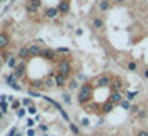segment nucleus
<instances>
[{"label":"nucleus","mask_w":148,"mask_h":136,"mask_svg":"<svg viewBox=\"0 0 148 136\" xmlns=\"http://www.w3.org/2000/svg\"><path fill=\"white\" fill-rule=\"evenodd\" d=\"M90 98H92V86H90L88 83H85V85L80 88V91H78V101L87 103Z\"/></svg>","instance_id":"nucleus-1"},{"label":"nucleus","mask_w":148,"mask_h":136,"mask_svg":"<svg viewBox=\"0 0 148 136\" xmlns=\"http://www.w3.org/2000/svg\"><path fill=\"white\" fill-rule=\"evenodd\" d=\"M93 85L95 86H108V85H110V76L108 75H100L98 78H95Z\"/></svg>","instance_id":"nucleus-2"},{"label":"nucleus","mask_w":148,"mask_h":136,"mask_svg":"<svg viewBox=\"0 0 148 136\" xmlns=\"http://www.w3.org/2000/svg\"><path fill=\"white\" fill-rule=\"evenodd\" d=\"M58 73H62V75H65V76L70 73V63L68 61H62L60 63V71Z\"/></svg>","instance_id":"nucleus-3"},{"label":"nucleus","mask_w":148,"mask_h":136,"mask_svg":"<svg viewBox=\"0 0 148 136\" xmlns=\"http://www.w3.org/2000/svg\"><path fill=\"white\" fill-rule=\"evenodd\" d=\"M15 78H17L15 75H12V76H7V83H8V85H10V86H12L14 90H20L22 86H20V85H18L17 82H15Z\"/></svg>","instance_id":"nucleus-4"},{"label":"nucleus","mask_w":148,"mask_h":136,"mask_svg":"<svg viewBox=\"0 0 148 136\" xmlns=\"http://www.w3.org/2000/svg\"><path fill=\"white\" fill-rule=\"evenodd\" d=\"M38 7H40V2H30V3L27 5V10L30 12V14H34V12L38 10Z\"/></svg>","instance_id":"nucleus-5"},{"label":"nucleus","mask_w":148,"mask_h":136,"mask_svg":"<svg viewBox=\"0 0 148 136\" xmlns=\"http://www.w3.org/2000/svg\"><path fill=\"white\" fill-rule=\"evenodd\" d=\"M28 50H30V55H42V52H43L38 45H30Z\"/></svg>","instance_id":"nucleus-6"},{"label":"nucleus","mask_w":148,"mask_h":136,"mask_svg":"<svg viewBox=\"0 0 148 136\" xmlns=\"http://www.w3.org/2000/svg\"><path fill=\"white\" fill-rule=\"evenodd\" d=\"M8 47V37L5 33H0V48H7Z\"/></svg>","instance_id":"nucleus-7"},{"label":"nucleus","mask_w":148,"mask_h":136,"mask_svg":"<svg viewBox=\"0 0 148 136\" xmlns=\"http://www.w3.org/2000/svg\"><path fill=\"white\" fill-rule=\"evenodd\" d=\"M55 83H57V86H62V85L65 83V75L57 73V76H55Z\"/></svg>","instance_id":"nucleus-8"},{"label":"nucleus","mask_w":148,"mask_h":136,"mask_svg":"<svg viewBox=\"0 0 148 136\" xmlns=\"http://www.w3.org/2000/svg\"><path fill=\"white\" fill-rule=\"evenodd\" d=\"M110 101L113 103V105H115V103H120L121 101V95H120V93H116V91H115V93H112V96H110Z\"/></svg>","instance_id":"nucleus-9"},{"label":"nucleus","mask_w":148,"mask_h":136,"mask_svg":"<svg viewBox=\"0 0 148 136\" xmlns=\"http://www.w3.org/2000/svg\"><path fill=\"white\" fill-rule=\"evenodd\" d=\"M98 8H100V10H103V12H105V10H108V8H110V2H108V0H101L100 3H98Z\"/></svg>","instance_id":"nucleus-10"},{"label":"nucleus","mask_w":148,"mask_h":136,"mask_svg":"<svg viewBox=\"0 0 148 136\" xmlns=\"http://www.w3.org/2000/svg\"><path fill=\"white\" fill-rule=\"evenodd\" d=\"M23 68H25V63H20V65L17 67V70H15V73H14L17 78H18V76H22V73H23Z\"/></svg>","instance_id":"nucleus-11"},{"label":"nucleus","mask_w":148,"mask_h":136,"mask_svg":"<svg viewBox=\"0 0 148 136\" xmlns=\"http://www.w3.org/2000/svg\"><path fill=\"white\" fill-rule=\"evenodd\" d=\"M18 53H20V58H27L28 55H30V50H28L27 47H23V48H20V52H18Z\"/></svg>","instance_id":"nucleus-12"},{"label":"nucleus","mask_w":148,"mask_h":136,"mask_svg":"<svg viewBox=\"0 0 148 136\" xmlns=\"http://www.w3.org/2000/svg\"><path fill=\"white\" fill-rule=\"evenodd\" d=\"M57 14H58V8H48L47 10V17L48 18H53Z\"/></svg>","instance_id":"nucleus-13"},{"label":"nucleus","mask_w":148,"mask_h":136,"mask_svg":"<svg viewBox=\"0 0 148 136\" xmlns=\"http://www.w3.org/2000/svg\"><path fill=\"white\" fill-rule=\"evenodd\" d=\"M42 55H43L45 58H48V60H53V52H52V50H43Z\"/></svg>","instance_id":"nucleus-14"},{"label":"nucleus","mask_w":148,"mask_h":136,"mask_svg":"<svg viewBox=\"0 0 148 136\" xmlns=\"http://www.w3.org/2000/svg\"><path fill=\"white\" fill-rule=\"evenodd\" d=\"M93 27L95 28H101V27H103V20H101V18H98V17H97V18H93Z\"/></svg>","instance_id":"nucleus-15"},{"label":"nucleus","mask_w":148,"mask_h":136,"mask_svg":"<svg viewBox=\"0 0 148 136\" xmlns=\"http://www.w3.org/2000/svg\"><path fill=\"white\" fill-rule=\"evenodd\" d=\"M58 12H68V3L67 2H62L58 5Z\"/></svg>","instance_id":"nucleus-16"},{"label":"nucleus","mask_w":148,"mask_h":136,"mask_svg":"<svg viewBox=\"0 0 148 136\" xmlns=\"http://www.w3.org/2000/svg\"><path fill=\"white\" fill-rule=\"evenodd\" d=\"M7 65L10 68H17V60H15L14 56H10V58H8V61H7Z\"/></svg>","instance_id":"nucleus-17"},{"label":"nucleus","mask_w":148,"mask_h":136,"mask_svg":"<svg viewBox=\"0 0 148 136\" xmlns=\"http://www.w3.org/2000/svg\"><path fill=\"white\" fill-rule=\"evenodd\" d=\"M113 108V103L112 101H108L107 105H105V106H103V111H110V109Z\"/></svg>","instance_id":"nucleus-18"},{"label":"nucleus","mask_w":148,"mask_h":136,"mask_svg":"<svg viewBox=\"0 0 148 136\" xmlns=\"http://www.w3.org/2000/svg\"><path fill=\"white\" fill-rule=\"evenodd\" d=\"M45 85H47V88H52V86H53V85H57V83L50 78V80H47V82H45Z\"/></svg>","instance_id":"nucleus-19"},{"label":"nucleus","mask_w":148,"mask_h":136,"mask_svg":"<svg viewBox=\"0 0 148 136\" xmlns=\"http://www.w3.org/2000/svg\"><path fill=\"white\" fill-rule=\"evenodd\" d=\"M22 105H23V106H28V108H30V106H32V101H30L28 98H25V100L22 101Z\"/></svg>","instance_id":"nucleus-20"},{"label":"nucleus","mask_w":148,"mask_h":136,"mask_svg":"<svg viewBox=\"0 0 148 136\" xmlns=\"http://www.w3.org/2000/svg\"><path fill=\"white\" fill-rule=\"evenodd\" d=\"M128 70H136V63L135 61H130L128 63Z\"/></svg>","instance_id":"nucleus-21"},{"label":"nucleus","mask_w":148,"mask_h":136,"mask_svg":"<svg viewBox=\"0 0 148 136\" xmlns=\"http://www.w3.org/2000/svg\"><path fill=\"white\" fill-rule=\"evenodd\" d=\"M25 113H27L25 109H18V111H17V116H18V118H23V116H25Z\"/></svg>","instance_id":"nucleus-22"},{"label":"nucleus","mask_w":148,"mask_h":136,"mask_svg":"<svg viewBox=\"0 0 148 136\" xmlns=\"http://www.w3.org/2000/svg\"><path fill=\"white\" fill-rule=\"evenodd\" d=\"M121 106H123V108H125V109L132 108V106H130V101H121Z\"/></svg>","instance_id":"nucleus-23"},{"label":"nucleus","mask_w":148,"mask_h":136,"mask_svg":"<svg viewBox=\"0 0 148 136\" xmlns=\"http://www.w3.org/2000/svg\"><path fill=\"white\" fill-rule=\"evenodd\" d=\"M70 129H72V131H73L75 135H78V128H77V126H75V124H70Z\"/></svg>","instance_id":"nucleus-24"},{"label":"nucleus","mask_w":148,"mask_h":136,"mask_svg":"<svg viewBox=\"0 0 148 136\" xmlns=\"http://www.w3.org/2000/svg\"><path fill=\"white\" fill-rule=\"evenodd\" d=\"M0 109H2V111H5V109H7V105H5V101H0Z\"/></svg>","instance_id":"nucleus-25"},{"label":"nucleus","mask_w":148,"mask_h":136,"mask_svg":"<svg viewBox=\"0 0 148 136\" xmlns=\"http://www.w3.org/2000/svg\"><path fill=\"white\" fill-rule=\"evenodd\" d=\"M112 86H113L115 90H116V88H120V82H113V83H112Z\"/></svg>","instance_id":"nucleus-26"},{"label":"nucleus","mask_w":148,"mask_h":136,"mask_svg":"<svg viewBox=\"0 0 148 136\" xmlns=\"http://www.w3.org/2000/svg\"><path fill=\"white\" fill-rule=\"evenodd\" d=\"M18 106H20V103H18V101H14V103H12V108H14V109H17Z\"/></svg>","instance_id":"nucleus-27"},{"label":"nucleus","mask_w":148,"mask_h":136,"mask_svg":"<svg viewBox=\"0 0 148 136\" xmlns=\"http://www.w3.org/2000/svg\"><path fill=\"white\" fill-rule=\"evenodd\" d=\"M136 111H138V106H132V108H130V113H136Z\"/></svg>","instance_id":"nucleus-28"},{"label":"nucleus","mask_w":148,"mask_h":136,"mask_svg":"<svg viewBox=\"0 0 148 136\" xmlns=\"http://www.w3.org/2000/svg\"><path fill=\"white\" fill-rule=\"evenodd\" d=\"M136 136H148V131H138Z\"/></svg>","instance_id":"nucleus-29"},{"label":"nucleus","mask_w":148,"mask_h":136,"mask_svg":"<svg viewBox=\"0 0 148 136\" xmlns=\"http://www.w3.org/2000/svg\"><path fill=\"white\" fill-rule=\"evenodd\" d=\"M135 96H136V93H128V100H130V101H132V100H133Z\"/></svg>","instance_id":"nucleus-30"},{"label":"nucleus","mask_w":148,"mask_h":136,"mask_svg":"<svg viewBox=\"0 0 148 136\" xmlns=\"http://www.w3.org/2000/svg\"><path fill=\"white\" fill-rule=\"evenodd\" d=\"M70 88H77V82H75V80L70 82Z\"/></svg>","instance_id":"nucleus-31"},{"label":"nucleus","mask_w":148,"mask_h":136,"mask_svg":"<svg viewBox=\"0 0 148 136\" xmlns=\"http://www.w3.org/2000/svg\"><path fill=\"white\" fill-rule=\"evenodd\" d=\"M27 136H35V131H34V129H28V131H27Z\"/></svg>","instance_id":"nucleus-32"},{"label":"nucleus","mask_w":148,"mask_h":136,"mask_svg":"<svg viewBox=\"0 0 148 136\" xmlns=\"http://www.w3.org/2000/svg\"><path fill=\"white\" fill-rule=\"evenodd\" d=\"M35 111H37V109H35V106H30V108H28V113H32V115H34Z\"/></svg>","instance_id":"nucleus-33"},{"label":"nucleus","mask_w":148,"mask_h":136,"mask_svg":"<svg viewBox=\"0 0 148 136\" xmlns=\"http://www.w3.org/2000/svg\"><path fill=\"white\" fill-rule=\"evenodd\" d=\"M47 124H40V131H47Z\"/></svg>","instance_id":"nucleus-34"},{"label":"nucleus","mask_w":148,"mask_h":136,"mask_svg":"<svg viewBox=\"0 0 148 136\" xmlns=\"http://www.w3.org/2000/svg\"><path fill=\"white\" fill-rule=\"evenodd\" d=\"M63 100H65V103H70V96H68V95H63Z\"/></svg>","instance_id":"nucleus-35"},{"label":"nucleus","mask_w":148,"mask_h":136,"mask_svg":"<svg viewBox=\"0 0 148 136\" xmlns=\"http://www.w3.org/2000/svg\"><path fill=\"white\" fill-rule=\"evenodd\" d=\"M143 75H145V78H148V68L145 70V71H143Z\"/></svg>","instance_id":"nucleus-36"},{"label":"nucleus","mask_w":148,"mask_h":136,"mask_svg":"<svg viewBox=\"0 0 148 136\" xmlns=\"http://www.w3.org/2000/svg\"><path fill=\"white\" fill-rule=\"evenodd\" d=\"M2 118H3V111H0V120H2Z\"/></svg>","instance_id":"nucleus-37"},{"label":"nucleus","mask_w":148,"mask_h":136,"mask_svg":"<svg viewBox=\"0 0 148 136\" xmlns=\"http://www.w3.org/2000/svg\"><path fill=\"white\" fill-rule=\"evenodd\" d=\"M30 2H40V0H30Z\"/></svg>","instance_id":"nucleus-38"},{"label":"nucleus","mask_w":148,"mask_h":136,"mask_svg":"<svg viewBox=\"0 0 148 136\" xmlns=\"http://www.w3.org/2000/svg\"><path fill=\"white\" fill-rule=\"evenodd\" d=\"M115 2H123V0H115Z\"/></svg>","instance_id":"nucleus-39"},{"label":"nucleus","mask_w":148,"mask_h":136,"mask_svg":"<svg viewBox=\"0 0 148 136\" xmlns=\"http://www.w3.org/2000/svg\"><path fill=\"white\" fill-rule=\"evenodd\" d=\"M15 136H20V135H15Z\"/></svg>","instance_id":"nucleus-40"}]
</instances>
